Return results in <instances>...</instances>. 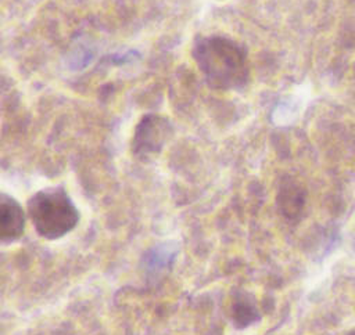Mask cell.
<instances>
[{
    "instance_id": "obj_1",
    "label": "cell",
    "mask_w": 355,
    "mask_h": 335,
    "mask_svg": "<svg viewBox=\"0 0 355 335\" xmlns=\"http://www.w3.org/2000/svg\"><path fill=\"white\" fill-rule=\"evenodd\" d=\"M190 53L211 89L240 91L248 86L251 65L243 43L225 35H197Z\"/></svg>"
},
{
    "instance_id": "obj_2",
    "label": "cell",
    "mask_w": 355,
    "mask_h": 335,
    "mask_svg": "<svg viewBox=\"0 0 355 335\" xmlns=\"http://www.w3.org/2000/svg\"><path fill=\"white\" fill-rule=\"evenodd\" d=\"M26 216L35 231L46 239H58L71 233L80 215L67 190L61 185L36 191L26 202Z\"/></svg>"
},
{
    "instance_id": "obj_3",
    "label": "cell",
    "mask_w": 355,
    "mask_h": 335,
    "mask_svg": "<svg viewBox=\"0 0 355 335\" xmlns=\"http://www.w3.org/2000/svg\"><path fill=\"white\" fill-rule=\"evenodd\" d=\"M173 134V126L166 116L146 114L140 118L132 137V154L136 159L150 161L157 156Z\"/></svg>"
},
{
    "instance_id": "obj_4",
    "label": "cell",
    "mask_w": 355,
    "mask_h": 335,
    "mask_svg": "<svg viewBox=\"0 0 355 335\" xmlns=\"http://www.w3.org/2000/svg\"><path fill=\"white\" fill-rule=\"evenodd\" d=\"M26 212L10 194L0 191V246L19 239L25 231Z\"/></svg>"
},
{
    "instance_id": "obj_5",
    "label": "cell",
    "mask_w": 355,
    "mask_h": 335,
    "mask_svg": "<svg viewBox=\"0 0 355 335\" xmlns=\"http://www.w3.org/2000/svg\"><path fill=\"white\" fill-rule=\"evenodd\" d=\"M306 202V190L304 185L291 176H284L277 187L276 194V206L277 210L284 216L287 220L297 219Z\"/></svg>"
},
{
    "instance_id": "obj_6",
    "label": "cell",
    "mask_w": 355,
    "mask_h": 335,
    "mask_svg": "<svg viewBox=\"0 0 355 335\" xmlns=\"http://www.w3.org/2000/svg\"><path fill=\"white\" fill-rule=\"evenodd\" d=\"M259 318L257 303L252 295H237L232 303V321L236 328H247Z\"/></svg>"
},
{
    "instance_id": "obj_7",
    "label": "cell",
    "mask_w": 355,
    "mask_h": 335,
    "mask_svg": "<svg viewBox=\"0 0 355 335\" xmlns=\"http://www.w3.org/2000/svg\"><path fill=\"white\" fill-rule=\"evenodd\" d=\"M352 335H355V331H354V332H352Z\"/></svg>"
}]
</instances>
